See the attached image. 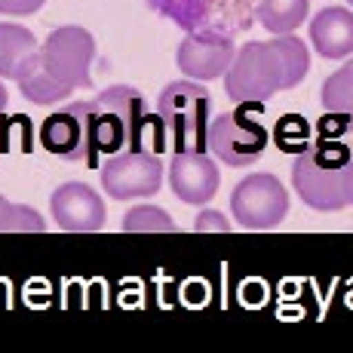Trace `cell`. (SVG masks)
<instances>
[{
    "instance_id": "ffe728a7",
    "label": "cell",
    "mask_w": 353,
    "mask_h": 353,
    "mask_svg": "<svg viewBox=\"0 0 353 353\" xmlns=\"http://www.w3.org/2000/svg\"><path fill=\"white\" fill-rule=\"evenodd\" d=\"M46 225L37 209L19 206L0 196V234H40Z\"/></svg>"
},
{
    "instance_id": "3957f363",
    "label": "cell",
    "mask_w": 353,
    "mask_h": 353,
    "mask_svg": "<svg viewBox=\"0 0 353 353\" xmlns=\"http://www.w3.org/2000/svg\"><path fill=\"white\" fill-rule=\"evenodd\" d=\"M280 90H286V74L274 43H246L234 52V62L225 71V92L234 105L243 101L264 105Z\"/></svg>"
},
{
    "instance_id": "44dd1931",
    "label": "cell",
    "mask_w": 353,
    "mask_h": 353,
    "mask_svg": "<svg viewBox=\"0 0 353 353\" xmlns=\"http://www.w3.org/2000/svg\"><path fill=\"white\" fill-rule=\"evenodd\" d=\"M316 141H335L353 157V114L325 111V117L316 123Z\"/></svg>"
},
{
    "instance_id": "6da1fadb",
    "label": "cell",
    "mask_w": 353,
    "mask_h": 353,
    "mask_svg": "<svg viewBox=\"0 0 353 353\" xmlns=\"http://www.w3.org/2000/svg\"><path fill=\"white\" fill-rule=\"evenodd\" d=\"M270 141L264 111L258 101H243L236 111L212 117L206 129V151L225 166H252Z\"/></svg>"
},
{
    "instance_id": "cb8c5ba5",
    "label": "cell",
    "mask_w": 353,
    "mask_h": 353,
    "mask_svg": "<svg viewBox=\"0 0 353 353\" xmlns=\"http://www.w3.org/2000/svg\"><path fill=\"white\" fill-rule=\"evenodd\" d=\"M194 230H215V234H228L230 221L221 219V212H203L200 219L194 221Z\"/></svg>"
},
{
    "instance_id": "8fae6325",
    "label": "cell",
    "mask_w": 353,
    "mask_h": 353,
    "mask_svg": "<svg viewBox=\"0 0 353 353\" xmlns=\"http://www.w3.org/2000/svg\"><path fill=\"white\" fill-rule=\"evenodd\" d=\"M40 148L68 163H83L90 166V154H86V139H83V120L74 111V105L56 111L52 117L43 120L40 126Z\"/></svg>"
},
{
    "instance_id": "ba28073f",
    "label": "cell",
    "mask_w": 353,
    "mask_h": 353,
    "mask_svg": "<svg viewBox=\"0 0 353 353\" xmlns=\"http://www.w3.org/2000/svg\"><path fill=\"white\" fill-rule=\"evenodd\" d=\"M234 37L212 25H200V28L188 31V37L181 40L175 62L179 68L194 80H215L230 68L234 62Z\"/></svg>"
},
{
    "instance_id": "d4e9b609",
    "label": "cell",
    "mask_w": 353,
    "mask_h": 353,
    "mask_svg": "<svg viewBox=\"0 0 353 353\" xmlns=\"http://www.w3.org/2000/svg\"><path fill=\"white\" fill-rule=\"evenodd\" d=\"M6 101H10V96H6V86L0 83V114L6 111Z\"/></svg>"
},
{
    "instance_id": "7c38bea8",
    "label": "cell",
    "mask_w": 353,
    "mask_h": 353,
    "mask_svg": "<svg viewBox=\"0 0 353 353\" xmlns=\"http://www.w3.org/2000/svg\"><path fill=\"white\" fill-rule=\"evenodd\" d=\"M310 43L323 59H344L353 52V12L325 6L310 19Z\"/></svg>"
},
{
    "instance_id": "603a6c76",
    "label": "cell",
    "mask_w": 353,
    "mask_h": 353,
    "mask_svg": "<svg viewBox=\"0 0 353 353\" xmlns=\"http://www.w3.org/2000/svg\"><path fill=\"white\" fill-rule=\"evenodd\" d=\"M46 0H0V16H31Z\"/></svg>"
},
{
    "instance_id": "7402d4cb",
    "label": "cell",
    "mask_w": 353,
    "mask_h": 353,
    "mask_svg": "<svg viewBox=\"0 0 353 353\" xmlns=\"http://www.w3.org/2000/svg\"><path fill=\"white\" fill-rule=\"evenodd\" d=\"M123 230H129V234H145V230H175V221L169 219L160 206H135L132 212H126Z\"/></svg>"
},
{
    "instance_id": "30bf717a",
    "label": "cell",
    "mask_w": 353,
    "mask_h": 353,
    "mask_svg": "<svg viewBox=\"0 0 353 353\" xmlns=\"http://www.w3.org/2000/svg\"><path fill=\"white\" fill-rule=\"evenodd\" d=\"M219 166L215 157H209L206 151H179L172 154L169 163V185H172L175 196L181 203H191V206H203L209 203L219 191Z\"/></svg>"
},
{
    "instance_id": "484cf974",
    "label": "cell",
    "mask_w": 353,
    "mask_h": 353,
    "mask_svg": "<svg viewBox=\"0 0 353 353\" xmlns=\"http://www.w3.org/2000/svg\"><path fill=\"white\" fill-rule=\"evenodd\" d=\"M347 3H350V6H353V0H347Z\"/></svg>"
},
{
    "instance_id": "ac0fdd59",
    "label": "cell",
    "mask_w": 353,
    "mask_h": 353,
    "mask_svg": "<svg viewBox=\"0 0 353 353\" xmlns=\"http://www.w3.org/2000/svg\"><path fill=\"white\" fill-rule=\"evenodd\" d=\"M320 101L325 111L335 114H353V59L341 71H335L329 80L323 83Z\"/></svg>"
},
{
    "instance_id": "9c48e42d",
    "label": "cell",
    "mask_w": 353,
    "mask_h": 353,
    "mask_svg": "<svg viewBox=\"0 0 353 353\" xmlns=\"http://www.w3.org/2000/svg\"><path fill=\"white\" fill-rule=\"evenodd\" d=\"M52 219L68 234H92L105 228V203L83 181H65L50 200Z\"/></svg>"
},
{
    "instance_id": "5bb4252c",
    "label": "cell",
    "mask_w": 353,
    "mask_h": 353,
    "mask_svg": "<svg viewBox=\"0 0 353 353\" xmlns=\"http://www.w3.org/2000/svg\"><path fill=\"white\" fill-rule=\"evenodd\" d=\"M307 0H258L255 16L270 34H292L301 22H307Z\"/></svg>"
},
{
    "instance_id": "d6986e66",
    "label": "cell",
    "mask_w": 353,
    "mask_h": 353,
    "mask_svg": "<svg viewBox=\"0 0 353 353\" xmlns=\"http://www.w3.org/2000/svg\"><path fill=\"white\" fill-rule=\"evenodd\" d=\"M274 141L283 154H295V157L314 145V141H310V126L301 114H286V117L274 126Z\"/></svg>"
},
{
    "instance_id": "8992f818",
    "label": "cell",
    "mask_w": 353,
    "mask_h": 353,
    "mask_svg": "<svg viewBox=\"0 0 353 353\" xmlns=\"http://www.w3.org/2000/svg\"><path fill=\"white\" fill-rule=\"evenodd\" d=\"M230 212L246 230H270L289 215V191L276 175L255 172L236 181L230 194Z\"/></svg>"
},
{
    "instance_id": "7a4b0ae2",
    "label": "cell",
    "mask_w": 353,
    "mask_h": 353,
    "mask_svg": "<svg viewBox=\"0 0 353 353\" xmlns=\"http://www.w3.org/2000/svg\"><path fill=\"white\" fill-rule=\"evenodd\" d=\"M212 99L194 80H175L157 99V117L172 151H206V129Z\"/></svg>"
},
{
    "instance_id": "4fadbf2b",
    "label": "cell",
    "mask_w": 353,
    "mask_h": 353,
    "mask_svg": "<svg viewBox=\"0 0 353 353\" xmlns=\"http://www.w3.org/2000/svg\"><path fill=\"white\" fill-rule=\"evenodd\" d=\"M19 83V90H22V96L31 101V105H56V101H65L71 96V90L62 86L59 80L50 77V71L43 68L40 62V52L34 50L28 56L19 62L16 68V77H12Z\"/></svg>"
},
{
    "instance_id": "52a82bcc",
    "label": "cell",
    "mask_w": 353,
    "mask_h": 353,
    "mask_svg": "<svg viewBox=\"0 0 353 353\" xmlns=\"http://www.w3.org/2000/svg\"><path fill=\"white\" fill-rule=\"evenodd\" d=\"M163 185V163L154 151H117L101 166V188L114 200L151 196Z\"/></svg>"
},
{
    "instance_id": "5b68a950",
    "label": "cell",
    "mask_w": 353,
    "mask_h": 353,
    "mask_svg": "<svg viewBox=\"0 0 353 353\" xmlns=\"http://www.w3.org/2000/svg\"><path fill=\"white\" fill-rule=\"evenodd\" d=\"M40 62L50 71L52 80H59L68 90H90L92 77L90 68L92 59H96V40L86 28L80 25H65V28H56L46 37V43L37 46Z\"/></svg>"
},
{
    "instance_id": "277c9868",
    "label": "cell",
    "mask_w": 353,
    "mask_h": 353,
    "mask_svg": "<svg viewBox=\"0 0 353 353\" xmlns=\"http://www.w3.org/2000/svg\"><path fill=\"white\" fill-rule=\"evenodd\" d=\"M292 185L298 196L316 212H341L353 206V163L325 166L314 148L301 151L292 166Z\"/></svg>"
},
{
    "instance_id": "2e32d148",
    "label": "cell",
    "mask_w": 353,
    "mask_h": 353,
    "mask_svg": "<svg viewBox=\"0 0 353 353\" xmlns=\"http://www.w3.org/2000/svg\"><path fill=\"white\" fill-rule=\"evenodd\" d=\"M154 12H160L163 19H169L172 25L185 31H194L200 25H206L212 19L215 0H148Z\"/></svg>"
},
{
    "instance_id": "9a60e30c",
    "label": "cell",
    "mask_w": 353,
    "mask_h": 353,
    "mask_svg": "<svg viewBox=\"0 0 353 353\" xmlns=\"http://www.w3.org/2000/svg\"><path fill=\"white\" fill-rule=\"evenodd\" d=\"M37 37L16 22H0V77H16V68L28 52L37 50Z\"/></svg>"
},
{
    "instance_id": "4316f807",
    "label": "cell",
    "mask_w": 353,
    "mask_h": 353,
    "mask_svg": "<svg viewBox=\"0 0 353 353\" xmlns=\"http://www.w3.org/2000/svg\"><path fill=\"white\" fill-rule=\"evenodd\" d=\"M350 163H353V157H350Z\"/></svg>"
},
{
    "instance_id": "e0dca14e",
    "label": "cell",
    "mask_w": 353,
    "mask_h": 353,
    "mask_svg": "<svg viewBox=\"0 0 353 353\" xmlns=\"http://www.w3.org/2000/svg\"><path fill=\"white\" fill-rule=\"evenodd\" d=\"M280 56V65H283V74H286V90L298 86L304 77H307V68H310V56H307V46L301 43L298 37L292 34H280L276 40H270Z\"/></svg>"
}]
</instances>
